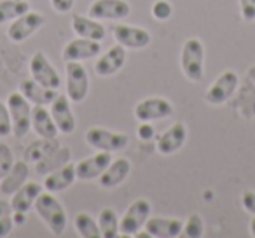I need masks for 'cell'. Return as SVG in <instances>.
Returning <instances> with one entry per match:
<instances>
[{"mask_svg": "<svg viewBox=\"0 0 255 238\" xmlns=\"http://www.w3.org/2000/svg\"><path fill=\"white\" fill-rule=\"evenodd\" d=\"M33 207H35L40 219L51 230V233L56 235V237L63 233L65 228H67V212H65L63 205L58 202L54 193H40L39 198L33 203Z\"/></svg>", "mask_w": 255, "mask_h": 238, "instance_id": "6da1fadb", "label": "cell"}, {"mask_svg": "<svg viewBox=\"0 0 255 238\" xmlns=\"http://www.w3.org/2000/svg\"><path fill=\"white\" fill-rule=\"evenodd\" d=\"M180 68L184 75L192 82H198L205 74V46L198 37H189L182 46Z\"/></svg>", "mask_w": 255, "mask_h": 238, "instance_id": "7a4b0ae2", "label": "cell"}, {"mask_svg": "<svg viewBox=\"0 0 255 238\" xmlns=\"http://www.w3.org/2000/svg\"><path fill=\"white\" fill-rule=\"evenodd\" d=\"M7 109L12 121V135L23 139L32 128V107L21 91H12L7 96Z\"/></svg>", "mask_w": 255, "mask_h": 238, "instance_id": "3957f363", "label": "cell"}, {"mask_svg": "<svg viewBox=\"0 0 255 238\" xmlns=\"http://www.w3.org/2000/svg\"><path fill=\"white\" fill-rule=\"evenodd\" d=\"M152 207L145 198H138L128 207L124 216L119 221V231L123 237H135L150 217Z\"/></svg>", "mask_w": 255, "mask_h": 238, "instance_id": "277c9868", "label": "cell"}, {"mask_svg": "<svg viewBox=\"0 0 255 238\" xmlns=\"http://www.w3.org/2000/svg\"><path fill=\"white\" fill-rule=\"evenodd\" d=\"M86 142H88V146H91L96 151L117 153V151H123L129 144V139L124 133L100 128V126H93V128H89L86 132Z\"/></svg>", "mask_w": 255, "mask_h": 238, "instance_id": "5b68a950", "label": "cell"}, {"mask_svg": "<svg viewBox=\"0 0 255 238\" xmlns=\"http://www.w3.org/2000/svg\"><path fill=\"white\" fill-rule=\"evenodd\" d=\"M67 96L72 103H81L88 96L89 75L79 61H67Z\"/></svg>", "mask_w": 255, "mask_h": 238, "instance_id": "8992f818", "label": "cell"}, {"mask_svg": "<svg viewBox=\"0 0 255 238\" xmlns=\"http://www.w3.org/2000/svg\"><path fill=\"white\" fill-rule=\"evenodd\" d=\"M171 114H173V105L163 96H150L138 102L135 107V117L140 123L159 121L164 117H170Z\"/></svg>", "mask_w": 255, "mask_h": 238, "instance_id": "52a82bcc", "label": "cell"}, {"mask_svg": "<svg viewBox=\"0 0 255 238\" xmlns=\"http://www.w3.org/2000/svg\"><path fill=\"white\" fill-rule=\"evenodd\" d=\"M44 23H46V18H44L40 12L28 11L19 16V18H16L14 21L9 25L7 37L16 44L23 42V40H26L28 37H32L35 32H39L44 26Z\"/></svg>", "mask_w": 255, "mask_h": 238, "instance_id": "ba28073f", "label": "cell"}, {"mask_svg": "<svg viewBox=\"0 0 255 238\" xmlns=\"http://www.w3.org/2000/svg\"><path fill=\"white\" fill-rule=\"evenodd\" d=\"M30 74H32V79L49 89H58L61 86L60 74L42 51H37L30 60Z\"/></svg>", "mask_w": 255, "mask_h": 238, "instance_id": "9c48e42d", "label": "cell"}, {"mask_svg": "<svg viewBox=\"0 0 255 238\" xmlns=\"http://www.w3.org/2000/svg\"><path fill=\"white\" fill-rule=\"evenodd\" d=\"M238 82H240V79H238V74L234 70L222 72L215 79V82L208 88L205 100L210 105H222V103H226L234 95V91L238 88Z\"/></svg>", "mask_w": 255, "mask_h": 238, "instance_id": "30bf717a", "label": "cell"}, {"mask_svg": "<svg viewBox=\"0 0 255 238\" xmlns=\"http://www.w3.org/2000/svg\"><path fill=\"white\" fill-rule=\"evenodd\" d=\"M112 35L117 40V44H121L126 49H143L152 40L149 30L131 25H114Z\"/></svg>", "mask_w": 255, "mask_h": 238, "instance_id": "8fae6325", "label": "cell"}, {"mask_svg": "<svg viewBox=\"0 0 255 238\" xmlns=\"http://www.w3.org/2000/svg\"><path fill=\"white\" fill-rule=\"evenodd\" d=\"M131 12V5L126 0H95L89 5L88 16L93 19H124Z\"/></svg>", "mask_w": 255, "mask_h": 238, "instance_id": "7c38bea8", "label": "cell"}, {"mask_svg": "<svg viewBox=\"0 0 255 238\" xmlns=\"http://www.w3.org/2000/svg\"><path fill=\"white\" fill-rule=\"evenodd\" d=\"M112 161V153H107V151H98L93 156L86 158V160L79 161L75 165V174H77L79 181H93V179H98L100 175L105 172V168Z\"/></svg>", "mask_w": 255, "mask_h": 238, "instance_id": "4fadbf2b", "label": "cell"}, {"mask_svg": "<svg viewBox=\"0 0 255 238\" xmlns=\"http://www.w3.org/2000/svg\"><path fill=\"white\" fill-rule=\"evenodd\" d=\"M102 51L98 40L84 39V37H77V39L67 42V46L63 47L61 58L63 61H81V60H91L96 58Z\"/></svg>", "mask_w": 255, "mask_h": 238, "instance_id": "5bb4252c", "label": "cell"}, {"mask_svg": "<svg viewBox=\"0 0 255 238\" xmlns=\"http://www.w3.org/2000/svg\"><path fill=\"white\" fill-rule=\"evenodd\" d=\"M185 140H187V126L184 123L177 121L157 139L156 149L163 156H170V154H175L184 147Z\"/></svg>", "mask_w": 255, "mask_h": 238, "instance_id": "9a60e30c", "label": "cell"}, {"mask_svg": "<svg viewBox=\"0 0 255 238\" xmlns=\"http://www.w3.org/2000/svg\"><path fill=\"white\" fill-rule=\"evenodd\" d=\"M49 112H51V116H53L60 133L70 135L75 130V116H74V112H72L70 100H68L67 95H60V93H58V96L53 100V103H51Z\"/></svg>", "mask_w": 255, "mask_h": 238, "instance_id": "2e32d148", "label": "cell"}, {"mask_svg": "<svg viewBox=\"0 0 255 238\" xmlns=\"http://www.w3.org/2000/svg\"><path fill=\"white\" fill-rule=\"evenodd\" d=\"M124 63H126V47L116 44L96 60L95 72L100 77H110V75L117 74L124 67Z\"/></svg>", "mask_w": 255, "mask_h": 238, "instance_id": "e0dca14e", "label": "cell"}, {"mask_svg": "<svg viewBox=\"0 0 255 238\" xmlns=\"http://www.w3.org/2000/svg\"><path fill=\"white\" fill-rule=\"evenodd\" d=\"M152 238H177L184 231V223L175 217H149L143 226Z\"/></svg>", "mask_w": 255, "mask_h": 238, "instance_id": "ac0fdd59", "label": "cell"}, {"mask_svg": "<svg viewBox=\"0 0 255 238\" xmlns=\"http://www.w3.org/2000/svg\"><path fill=\"white\" fill-rule=\"evenodd\" d=\"M77 179L74 163H65L61 168H54L53 172L46 175L44 179V189L49 193H61L68 189Z\"/></svg>", "mask_w": 255, "mask_h": 238, "instance_id": "d6986e66", "label": "cell"}, {"mask_svg": "<svg viewBox=\"0 0 255 238\" xmlns=\"http://www.w3.org/2000/svg\"><path fill=\"white\" fill-rule=\"evenodd\" d=\"M42 186L39 182H33V181H26L14 195L11 196V207H12V212L16 214H26L30 209L33 207L35 200L39 198V195L42 193Z\"/></svg>", "mask_w": 255, "mask_h": 238, "instance_id": "ffe728a7", "label": "cell"}, {"mask_svg": "<svg viewBox=\"0 0 255 238\" xmlns=\"http://www.w3.org/2000/svg\"><path fill=\"white\" fill-rule=\"evenodd\" d=\"M129 172H131V163H129V160H126V158H117V160L110 161V165L105 168V172L98 177L100 186L107 189L117 188V186H121L126 181Z\"/></svg>", "mask_w": 255, "mask_h": 238, "instance_id": "44dd1931", "label": "cell"}, {"mask_svg": "<svg viewBox=\"0 0 255 238\" xmlns=\"http://www.w3.org/2000/svg\"><path fill=\"white\" fill-rule=\"evenodd\" d=\"M32 130L39 139H56L58 137V126L46 105L32 107Z\"/></svg>", "mask_w": 255, "mask_h": 238, "instance_id": "7402d4cb", "label": "cell"}, {"mask_svg": "<svg viewBox=\"0 0 255 238\" xmlns=\"http://www.w3.org/2000/svg\"><path fill=\"white\" fill-rule=\"evenodd\" d=\"M19 91L25 95V98L33 105H51L53 100L58 96L56 89H49L46 86L39 84L35 79H25L19 84Z\"/></svg>", "mask_w": 255, "mask_h": 238, "instance_id": "603a6c76", "label": "cell"}, {"mask_svg": "<svg viewBox=\"0 0 255 238\" xmlns=\"http://www.w3.org/2000/svg\"><path fill=\"white\" fill-rule=\"evenodd\" d=\"M30 177V167L25 160L16 161L14 167L9 170V174L5 177L0 179V193L5 196H12Z\"/></svg>", "mask_w": 255, "mask_h": 238, "instance_id": "cb8c5ba5", "label": "cell"}, {"mask_svg": "<svg viewBox=\"0 0 255 238\" xmlns=\"http://www.w3.org/2000/svg\"><path fill=\"white\" fill-rule=\"evenodd\" d=\"M72 30L77 33L79 37H84V39H91V40H98L102 42L107 35V30L98 19L93 18H86V16L75 14L72 16Z\"/></svg>", "mask_w": 255, "mask_h": 238, "instance_id": "d4e9b609", "label": "cell"}, {"mask_svg": "<svg viewBox=\"0 0 255 238\" xmlns=\"http://www.w3.org/2000/svg\"><path fill=\"white\" fill-rule=\"evenodd\" d=\"M56 149H60V142L56 139H40L26 147L25 153H23V160L26 163H40L47 156H51Z\"/></svg>", "mask_w": 255, "mask_h": 238, "instance_id": "484cf974", "label": "cell"}, {"mask_svg": "<svg viewBox=\"0 0 255 238\" xmlns=\"http://www.w3.org/2000/svg\"><path fill=\"white\" fill-rule=\"evenodd\" d=\"M30 11V4L26 0H0V25L7 21H14L21 14Z\"/></svg>", "mask_w": 255, "mask_h": 238, "instance_id": "4316f807", "label": "cell"}, {"mask_svg": "<svg viewBox=\"0 0 255 238\" xmlns=\"http://www.w3.org/2000/svg\"><path fill=\"white\" fill-rule=\"evenodd\" d=\"M74 228L81 238H100L102 237L98 221H95L89 214H86V212H79L77 216L74 217Z\"/></svg>", "mask_w": 255, "mask_h": 238, "instance_id": "83f0119b", "label": "cell"}, {"mask_svg": "<svg viewBox=\"0 0 255 238\" xmlns=\"http://www.w3.org/2000/svg\"><path fill=\"white\" fill-rule=\"evenodd\" d=\"M98 226H100V233L102 238H116L121 235L119 231V219H117V214L114 209H103L100 212L98 217Z\"/></svg>", "mask_w": 255, "mask_h": 238, "instance_id": "f1b7e54d", "label": "cell"}, {"mask_svg": "<svg viewBox=\"0 0 255 238\" xmlns=\"http://www.w3.org/2000/svg\"><path fill=\"white\" fill-rule=\"evenodd\" d=\"M203 231H205V223H203L201 216L192 214L184 223V231H182V233L187 238H199V237H203Z\"/></svg>", "mask_w": 255, "mask_h": 238, "instance_id": "f546056e", "label": "cell"}, {"mask_svg": "<svg viewBox=\"0 0 255 238\" xmlns=\"http://www.w3.org/2000/svg\"><path fill=\"white\" fill-rule=\"evenodd\" d=\"M14 154L7 144L0 142V179L5 177L12 167H14Z\"/></svg>", "mask_w": 255, "mask_h": 238, "instance_id": "4dcf8cb0", "label": "cell"}, {"mask_svg": "<svg viewBox=\"0 0 255 238\" xmlns=\"http://www.w3.org/2000/svg\"><path fill=\"white\" fill-rule=\"evenodd\" d=\"M12 135V121L11 114H9L7 103L0 102V139Z\"/></svg>", "mask_w": 255, "mask_h": 238, "instance_id": "1f68e13d", "label": "cell"}, {"mask_svg": "<svg viewBox=\"0 0 255 238\" xmlns=\"http://www.w3.org/2000/svg\"><path fill=\"white\" fill-rule=\"evenodd\" d=\"M173 12V7L168 0H156L152 4V16L159 21H166Z\"/></svg>", "mask_w": 255, "mask_h": 238, "instance_id": "d6a6232c", "label": "cell"}, {"mask_svg": "<svg viewBox=\"0 0 255 238\" xmlns=\"http://www.w3.org/2000/svg\"><path fill=\"white\" fill-rule=\"evenodd\" d=\"M240 9L245 21H255V0H240Z\"/></svg>", "mask_w": 255, "mask_h": 238, "instance_id": "836d02e7", "label": "cell"}, {"mask_svg": "<svg viewBox=\"0 0 255 238\" xmlns=\"http://www.w3.org/2000/svg\"><path fill=\"white\" fill-rule=\"evenodd\" d=\"M136 135L142 142H150V140L156 137V130L150 123H140L138 130H136Z\"/></svg>", "mask_w": 255, "mask_h": 238, "instance_id": "e575fe53", "label": "cell"}, {"mask_svg": "<svg viewBox=\"0 0 255 238\" xmlns=\"http://www.w3.org/2000/svg\"><path fill=\"white\" fill-rule=\"evenodd\" d=\"M74 4H75V0H51V7H53L56 12H60V14L70 12L72 7H74Z\"/></svg>", "mask_w": 255, "mask_h": 238, "instance_id": "d590c367", "label": "cell"}, {"mask_svg": "<svg viewBox=\"0 0 255 238\" xmlns=\"http://www.w3.org/2000/svg\"><path fill=\"white\" fill-rule=\"evenodd\" d=\"M241 205L248 214L255 216V193L254 191H245L241 195Z\"/></svg>", "mask_w": 255, "mask_h": 238, "instance_id": "8d00e7d4", "label": "cell"}, {"mask_svg": "<svg viewBox=\"0 0 255 238\" xmlns=\"http://www.w3.org/2000/svg\"><path fill=\"white\" fill-rule=\"evenodd\" d=\"M12 228H14V221L11 216H4L0 217V238H5L11 235Z\"/></svg>", "mask_w": 255, "mask_h": 238, "instance_id": "74e56055", "label": "cell"}, {"mask_svg": "<svg viewBox=\"0 0 255 238\" xmlns=\"http://www.w3.org/2000/svg\"><path fill=\"white\" fill-rule=\"evenodd\" d=\"M11 214H12L11 202H4V200H0V217L11 216Z\"/></svg>", "mask_w": 255, "mask_h": 238, "instance_id": "f35d334b", "label": "cell"}, {"mask_svg": "<svg viewBox=\"0 0 255 238\" xmlns=\"http://www.w3.org/2000/svg\"><path fill=\"white\" fill-rule=\"evenodd\" d=\"M250 235L255 237V217H252V221H250Z\"/></svg>", "mask_w": 255, "mask_h": 238, "instance_id": "ab89813d", "label": "cell"}]
</instances>
